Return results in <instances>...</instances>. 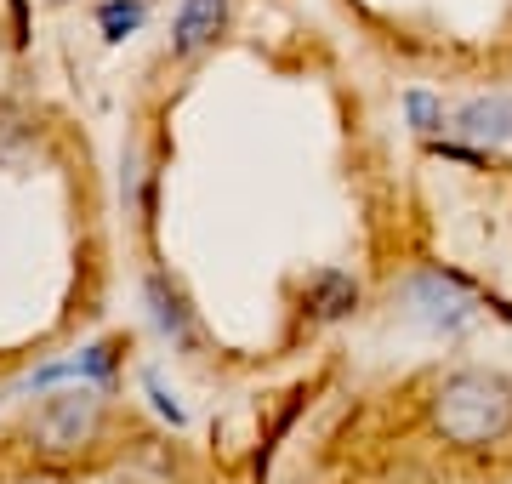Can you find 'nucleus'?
Here are the masks:
<instances>
[{"label":"nucleus","mask_w":512,"mask_h":484,"mask_svg":"<svg viewBox=\"0 0 512 484\" xmlns=\"http://www.w3.org/2000/svg\"><path fill=\"white\" fill-rule=\"evenodd\" d=\"M404 302H410V314L427 325V331H461V325H473V291L456 280V274H444V268H421L404 280Z\"/></svg>","instance_id":"3"},{"label":"nucleus","mask_w":512,"mask_h":484,"mask_svg":"<svg viewBox=\"0 0 512 484\" xmlns=\"http://www.w3.org/2000/svg\"><path fill=\"white\" fill-rule=\"evenodd\" d=\"M404 109H410L416 131H439L444 126V103L433 92H404Z\"/></svg>","instance_id":"8"},{"label":"nucleus","mask_w":512,"mask_h":484,"mask_svg":"<svg viewBox=\"0 0 512 484\" xmlns=\"http://www.w3.org/2000/svg\"><path fill=\"white\" fill-rule=\"evenodd\" d=\"M97 23H103V40H126L131 29H143V0H109V6H97Z\"/></svg>","instance_id":"7"},{"label":"nucleus","mask_w":512,"mask_h":484,"mask_svg":"<svg viewBox=\"0 0 512 484\" xmlns=\"http://www.w3.org/2000/svg\"><path fill=\"white\" fill-rule=\"evenodd\" d=\"M52 6H69V0H52Z\"/></svg>","instance_id":"9"},{"label":"nucleus","mask_w":512,"mask_h":484,"mask_svg":"<svg viewBox=\"0 0 512 484\" xmlns=\"http://www.w3.org/2000/svg\"><path fill=\"white\" fill-rule=\"evenodd\" d=\"M433 428L461 450L501 445L512 433V382L501 371H450L433 388Z\"/></svg>","instance_id":"1"},{"label":"nucleus","mask_w":512,"mask_h":484,"mask_svg":"<svg viewBox=\"0 0 512 484\" xmlns=\"http://www.w3.org/2000/svg\"><path fill=\"white\" fill-rule=\"evenodd\" d=\"M222 29H228V0H183L171 18V52L194 57L205 46H217Z\"/></svg>","instance_id":"4"},{"label":"nucleus","mask_w":512,"mask_h":484,"mask_svg":"<svg viewBox=\"0 0 512 484\" xmlns=\"http://www.w3.org/2000/svg\"><path fill=\"white\" fill-rule=\"evenodd\" d=\"M456 131H467L473 143H512V97L507 92H490V97L461 103Z\"/></svg>","instance_id":"6"},{"label":"nucleus","mask_w":512,"mask_h":484,"mask_svg":"<svg viewBox=\"0 0 512 484\" xmlns=\"http://www.w3.org/2000/svg\"><path fill=\"white\" fill-rule=\"evenodd\" d=\"M97 433H103V393L86 388V382H80V388L46 393V399L29 410V445H35L40 456H52V462L92 450Z\"/></svg>","instance_id":"2"},{"label":"nucleus","mask_w":512,"mask_h":484,"mask_svg":"<svg viewBox=\"0 0 512 484\" xmlns=\"http://www.w3.org/2000/svg\"><path fill=\"white\" fill-rule=\"evenodd\" d=\"M143 297H148V314H154V325H160L165 342H177V348H194L200 325H194V308H188V297L177 291V280H165V274H148V280H143Z\"/></svg>","instance_id":"5"}]
</instances>
